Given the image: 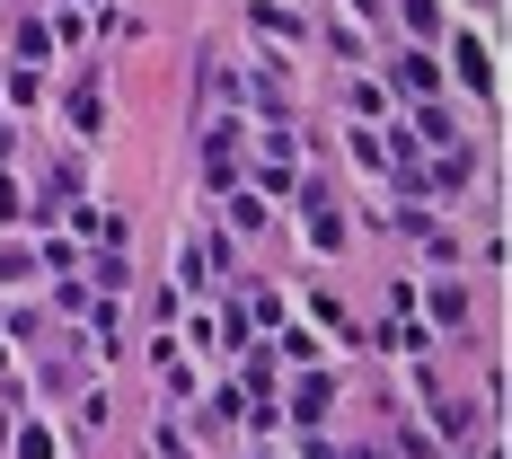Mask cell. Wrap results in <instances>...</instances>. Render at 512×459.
Instances as JSON below:
<instances>
[{
	"instance_id": "cell-1",
	"label": "cell",
	"mask_w": 512,
	"mask_h": 459,
	"mask_svg": "<svg viewBox=\"0 0 512 459\" xmlns=\"http://www.w3.org/2000/svg\"><path fill=\"white\" fill-rule=\"evenodd\" d=\"M301 204H309V239H318V248H345V221L327 204V186H301Z\"/></svg>"
},
{
	"instance_id": "cell-2",
	"label": "cell",
	"mask_w": 512,
	"mask_h": 459,
	"mask_svg": "<svg viewBox=\"0 0 512 459\" xmlns=\"http://www.w3.org/2000/svg\"><path fill=\"white\" fill-rule=\"evenodd\" d=\"M451 62H460V80L477 89V98L495 89V62H486V45H477V36H460V53H451Z\"/></svg>"
},
{
	"instance_id": "cell-3",
	"label": "cell",
	"mask_w": 512,
	"mask_h": 459,
	"mask_svg": "<svg viewBox=\"0 0 512 459\" xmlns=\"http://www.w3.org/2000/svg\"><path fill=\"white\" fill-rule=\"evenodd\" d=\"M256 27H265V36H274V45H283V36H301V18H292V9H283V0H256Z\"/></svg>"
},
{
	"instance_id": "cell-4",
	"label": "cell",
	"mask_w": 512,
	"mask_h": 459,
	"mask_svg": "<svg viewBox=\"0 0 512 459\" xmlns=\"http://www.w3.org/2000/svg\"><path fill=\"white\" fill-rule=\"evenodd\" d=\"M398 80H407V89H442V71H433L424 53H407V62H398Z\"/></svg>"
},
{
	"instance_id": "cell-5",
	"label": "cell",
	"mask_w": 512,
	"mask_h": 459,
	"mask_svg": "<svg viewBox=\"0 0 512 459\" xmlns=\"http://www.w3.org/2000/svg\"><path fill=\"white\" fill-rule=\"evenodd\" d=\"M71 124H80V133H98V124H106V106L89 98V89H71Z\"/></svg>"
},
{
	"instance_id": "cell-6",
	"label": "cell",
	"mask_w": 512,
	"mask_h": 459,
	"mask_svg": "<svg viewBox=\"0 0 512 459\" xmlns=\"http://www.w3.org/2000/svg\"><path fill=\"white\" fill-rule=\"evenodd\" d=\"M248 318L256 327H283V292H248Z\"/></svg>"
},
{
	"instance_id": "cell-7",
	"label": "cell",
	"mask_w": 512,
	"mask_h": 459,
	"mask_svg": "<svg viewBox=\"0 0 512 459\" xmlns=\"http://www.w3.org/2000/svg\"><path fill=\"white\" fill-rule=\"evenodd\" d=\"M18 459H53V433H45V424H27V433H18Z\"/></svg>"
},
{
	"instance_id": "cell-8",
	"label": "cell",
	"mask_w": 512,
	"mask_h": 459,
	"mask_svg": "<svg viewBox=\"0 0 512 459\" xmlns=\"http://www.w3.org/2000/svg\"><path fill=\"white\" fill-rule=\"evenodd\" d=\"M433 18H442L433 0H407V27H415V36H433Z\"/></svg>"
},
{
	"instance_id": "cell-9",
	"label": "cell",
	"mask_w": 512,
	"mask_h": 459,
	"mask_svg": "<svg viewBox=\"0 0 512 459\" xmlns=\"http://www.w3.org/2000/svg\"><path fill=\"white\" fill-rule=\"evenodd\" d=\"M0 221H18V186L9 177H0Z\"/></svg>"
},
{
	"instance_id": "cell-10",
	"label": "cell",
	"mask_w": 512,
	"mask_h": 459,
	"mask_svg": "<svg viewBox=\"0 0 512 459\" xmlns=\"http://www.w3.org/2000/svg\"><path fill=\"white\" fill-rule=\"evenodd\" d=\"M354 459H380V451H354Z\"/></svg>"
},
{
	"instance_id": "cell-11",
	"label": "cell",
	"mask_w": 512,
	"mask_h": 459,
	"mask_svg": "<svg viewBox=\"0 0 512 459\" xmlns=\"http://www.w3.org/2000/svg\"><path fill=\"white\" fill-rule=\"evenodd\" d=\"M0 151H9V133H0Z\"/></svg>"
}]
</instances>
